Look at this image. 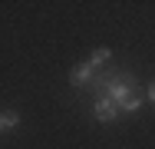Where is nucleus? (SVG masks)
Wrapping results in <instances>:
<instances>
[{
    "label": "nucleus",
    "mask_w": 155,
    "mask_h": 149,
    "mask_svg": "<svg viewBox=\"0 0 155 149\" xmlns=\"http://www.w3.org/2000/svg\"><path fill=\"white\" fill-rule=\"evenodd\" d=\"M96 76H99V70H96V66H93V63H89V60L69 70V83H73V86H79V89L93 86V83H96Z\"/></svg>",
    "instance_id": "obj_2"
},
{
    "label": "nucleus",
    "mask_w": 155,
    "mask_h": 149,
    "mask_svg": "<svg viewBox=\"0 0 155 149\" xmlns=\"http://www.w3.org/2000/svg\"><path fill=\"white\" fill-rule=\"evenodd\" d=\"M145 96H149V99L155 103V83H149V89H145Z\"/></svg>",
    "instance_id": "obj_6"
},
{
    "label": "nucleus",
    "mask_w": 155,
    "mask_h": 149,
    "mask_svg": "<svg viewBox=\"0 0 155 149\" xmlns=\"http://www.w3.org/2000/svg\"><path fill=\"white\" fill-rule=\"evenodd\" d=\"M93 116L99 119V123H116V119H119V106H116L109 96H102V93H99V96H96V103H93Z\"/></svg>",
    "instance_id": "obj_3"
},
{
    "label": "nucleus",
    "mask_w": 155,
    "mask_h": 149,
    "mask_svg": "<svg viewBox=\"0 0 155 149\" xmlns=\"http://www.w3.org/2000/svg\"><path fill=\"white\" fill-rule=\"evenodd\" d=\"M109 57H112V50H109V47H102V50H93L89 63H93L96 70H99V66H106V63H109Z\"/></svg>",
    "instance_id": "obj_5"
},
{
    "label": "nucleus",
    "mask_w": 155,
    "mask_h": 149,
    "mask_svg": "<svg viewBox=\"0 0 155 149\" xmlns=\"http://www.w3.org/2000/svg\"><path fill=\"white\" fill-rule=\"evenodd\" d=\"M96 89H102V96H109L116 106H119V113H139L142 109V96L135 93V76L132 73H119V70H106V73H99L96 76Z\"/></svg>",
    "instance_id": "obj_1"
},
{
    "label": "nucleus",
    "mask_w": 155,
    "mask_h": 149,
    "mask_svg": "<svg viewBox=\"0 0 155 149\" xmlns=\"http://www.w3.org/2000/svg\"><path fill=\"white\" fill-rule=\"evenodd\" d=\"M17 126H20V113H13V109H3L0 113V133H10Z\"/></svg>",
    "instance_id": "obj_4"
}]
</instances>
